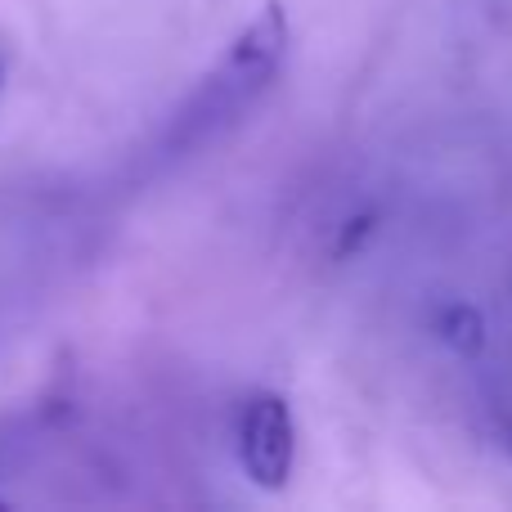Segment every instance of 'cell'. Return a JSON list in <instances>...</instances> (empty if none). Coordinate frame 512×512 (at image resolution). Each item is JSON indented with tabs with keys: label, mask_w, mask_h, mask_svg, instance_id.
<instances>
[{
	"label": "cell",
	"mask_w": 512,
	"mask_h": 512,
	"mask_svg": "<svg viewBox=\"0 0 512 512\" xmlns=\"http://www.w3.org/2000/svg\"><path fill=\"white\" fill-rule=\"evenodd\" d=\"M0 81H5V63H0Z\"/></svg>",
	"instance_id": "5b68a950"
},
{
	"label": "cell",
	"mask_w": 512,
	"mask_h": 512,
	"mask_svg": "<svg viewBox=\"0 0 512 512\" xmlns=\"http://www.w3.org/2000/svg\"><path fill=\"white\" fill-rule=\"evenodd\" d=\"M486 436L499 445V450L512 459V405L508 400H495L490 405V418H486Z\"/></svg>",
	"instance_id": "277c9868"
},
{
	"label": "cell",
	"mask_w": 512,
	"mask_h": 512,
	"mask_svg": "<svg viewBox=\"0 0 512 512\" xmlns=\"http://www.w3.org/2000/svg\"><path fill=\"white\" fill-rule=\"evenodd\" d=\"M283 54H288V14H283V5H265L230 41L212 81L221 90H234V95H256L279 72Z\"/></svg>",
	"instance_id": "7a4b0ae2"
},
{
	"label": "cell",
	"mask_w": 512,
	"mask_h": 512,
	"mask_svg": "<svg viewBox=\"0 0 512 512\" xmlns=\"http://www.w3.org/2000/svg\"><path fill=\"white\" fill-rule=\"evenodd\" d=\"M297 459V427L279 391H256L239 418V463L256 490H283Z\"/></svg>",
	"instance_id": "6da1fadb"
},
{
	"label": "cell",
	"mask_w": 512,
	"mask_h": 512,
	"mask_svg": "<svg viewBox=\"0 0 512 512\" xmlns=\"http://www.w3.org/2000/svg\"><path fill=\"white\" fill-rule=\"evenodd\" d=\"M441 337H445V346H454L459 355H481L486 351V319L477 315L472 306H463V301H454V306H445L441 310Z\"/></svg>",
	"instance_id": "3957f363"
}]
</instances>
